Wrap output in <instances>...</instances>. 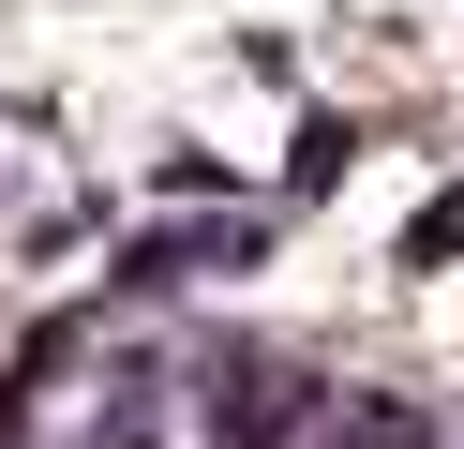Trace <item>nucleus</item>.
I'll return each mask as SVG.
<instances>
[{
  "label": "nucleus",
  "mask_w": 464,
  "mask_h": 449,
  "mask_svg": "<svg viewBox=\"0 0 464 449\" xmlns=\"http://www.w3.org/2000/svg\"><path fill=\"white\" fill-rule=\"evenodd\" d=\"M344 180H360V120H330V105H314L300 135H285V210H314V195H344Z\"/></svg>",
  "instance_id": "nucleus-3"
},
{
  "label": "nucleus",
  "mask_w": 464,
  "mask_h": 449,
  "mask_svg": "<svg viewBox=\"0 0 464 449\" xmlns=\"http://www.w3.org/2000/svg\"><path fill=\"white\" fill-rule=\"evenodd\" d=\"M314 419H330V375H300V359H270V345L210 359V434L225 449H300Z\"/></svg>",
  "instance_id": "nucleus-1"
},
{
  "label": "nucleus",
  "mask_w": 464,
  "mask_h": 449,
  "mask_svg": "<svg viewBox=\"0 0 464 449\" xmlns=\"http://www.w3.org/2000/svg\"><path fill=\"white\" fill-rule=\"evenodd\" d=\"M390 269H404V285H434V269H464V180H450V195H420V210L390 225Z\"/></svg>",
  "instance_id": "nucleus-4"
},
{
  "label": "nucleus",
  "mask_w": 464,
  "mask_h": 449,
  "mask_svg": "<svg viewBox=\"0 0 464 449\" xmlns=\"http://www.w3.org/2000/svg\"><path fill=\"white\" fill-rule=\"evenodd\" d=\"M150 195H180V210H225V165H210V150H150Z\"/></svg>",
  "instance_id": "nucleus-5"
},
{
  "label": "nucleus",
  "mask_w": 464,
  "mask_h": 449,
  "mask_svg": "<svg viewBox=\"0 0 464 449\" xmlns=\"http://www.w3.org/2000/svg\"><path fill=\"white\" fill-rule=\"evenodd\" d=\"M300 449H434V405H404V389H330V419H314Z\"/></svg>",
  "instance_id": "nucleus-2"
}]
</instances>
